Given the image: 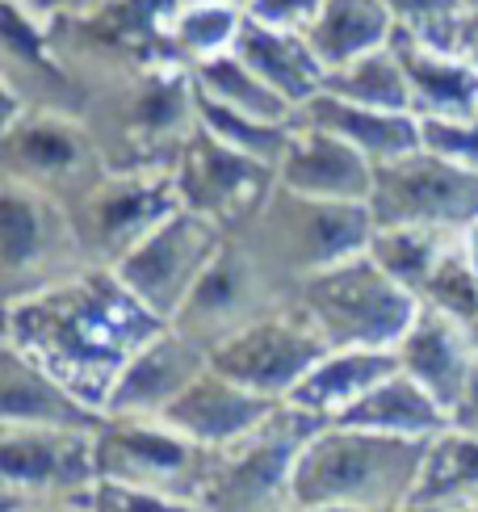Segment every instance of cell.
<instances>
[{
	"label": "cell",
	"mask_w": 478,
	"mask_h": 512,
	"mask_svg": "<svg viewBox=\"0 0 478 512\" xmlns=\"http://www.w3.org/2000/svg\"><path fill=\"white\" fill-rule=\"evenodd\" d=\"M332 345L315 328V319L298 298H281L277 307L265 315H256L252 324L231 332L227 340L210 349V366L231 374L244 387L269 395L277 403H286L290 391L311 374L315 361L328 353Z\"/></svg>",
	"instance_id": "cell-11"
},
{
	"label": "cell",
	"mask_w": 478,
	"mask_h": 512,
	"mask_svg": "<svg viewBox=\"0 0 478 512\" xmlns=\"http://www.w3.org/2000/svg\"><path fill=\"white\" fill-rule=\"evenodd\" d=\"M470 336H474V349H478V319H474V324H470Z\"/></svg>",
	"instance_id": "cell-45"
},
{
	"label": "cell",
	"mask_w": 478,
	"mask_h": 512,
	"mask_svg": "<svg viewBox=\"0 0 478 512\" xmlns=\"http://www.w3.org/2000/svg\"><path fill=\"white\" fill-rule=\"evenodd\" d=\"M323 68H340L374 47H386L395 34V13L386 9V0H323L311 26L302 30Z\"/></svg>",
	"instance_id": "cell-27"
},
{
	"label": "cell",
	"mask_w": 478,
	"mask_h": 512,
	"mask_svg": "<svg viewBox=\"0 0 478 512\" xmlns=\"http://www.w3.org/2000/svg\"><path fill=\"white\" fill-rule=\"evenodd\" d=\"M84 122L114 173H172L198 131V84L185 63L139 68L89 93Z\"/></svg>",
	"instance_id": "cell-2"
},
{
	"label": "cell",
	"mask_w": 478,
	"mask_h": 512,
	"mask_svg": "<svg viewBox=\"0 0 478 512\" xmlns=\"http://www.w3.org/2000/svg\"><path fill=\"white\" fill-rule=\"evenodd\" d=\"M323 0H248V17L256 21H269V26H281V30H307L311 17L319 13Z\"/></svg>",
	"instance_id": "cell-38"
},
{
	"label": "cell",
	"mask_w": 478,
	"mask_h": 512,
	"mask_svg": "<svg viewBox=\"0 0 478 512\" xmlns=\"http://www.w3.org/2000/svg\"><path fill=\"white\" fill-rule=\"evenodd\" d=\"M198 122L206 126L210 135H219L223 143L239 147V152H248L265 164H281L286 156V147L294 139V122H269V118H252V114H235L227 105L210 101L198 93Z\"/></svg>",
	"instance_id": "cell-33"
},
{
	"label": "cell",
	"mask_w": 478,
	"mask_h": 512,
	"mask_svg": "<svg viewBox=\"0 0 478 512\" xmlns=\"http://www.w3.org/2000/svg\"><path fill=\"white\" fill-rule=\"evenodd\" d=\"M0 181H5V194H0V290H5V303L51 290L93 265L68 206L21 181Z\"/></svg>",
	"instance_id": "cell-6"
},
{
	"label": "cell",
	"mask_w": 478,
	"mask_h": 512,
	"mask_svg": "<svg viewBox=\"0 0 478 512\" xmlns=\"http://www.w3.org/2000/svg\"><path fill=\"white\" fill-rule=\"evenodd\" d=\"M0 424H47V429L97 433L105 424V412L84 403L17 345H0Z\"/></svg>",
	"instance_id": "cell-21"
},
{
	"label": "cell",
	"mask_w": 478,
	"mask_h": 512,
	"mask_svg": "<svg viewBox=\"0 0 478 512\" xmlns=\"http://www.w3.org/2000/svg\"><path fill=\"white\" fill-rule=\"evenodd\" d=\"M420 303L458 315L462 324H474V319H478V277L470 269V256H466L462 236L445 248V256L437 261V269H432L428 286L420 294Z\"/></svg>",
	"instance_id": "cell-34"
},
{
	"label": "cell",
	"mask_w": 478,
	"mask_h": 512,
	"mask_svg": "<svg viewBox=\"0 0 478 512\" xmlns=\"http://www.w3.org/2000/svg\"><path fill=\"white\" fill-rule=\"evenodd\" d=\"M453 51H458L466 63H474V68H478V5L466 9L462 30H458V47H453Z\"/></svg>",
	"instance_id": "cell-41"
},
{
	"label": "cell",
	"mask_w": 478,
	"mask_h": 512,
	"mask_svg": "<svg viewBox=\"0 0 478 512\" xmlns=\"http://www.w3.org/2000/svg\"><path fill=\"white\" fill-rule=\"evenodd\" d=\"M239 5H248V0H239Z\"/></svg>",
	"instance_id": "cell-46"
},
{
	"label": "cell",
	"mask_w": 478,
	"mask_h": 512,
	"mask_svg": "<svg viewBox=\"0 0 478 512\" xmlns=\"http://www.w3.org/2000/svg\"><path fill=\"white\" fill-rule=\"evenodd\" d=\"M449 424H453V429H462V433H470V437H478V366H474V374L466 382L458 408L449 412Z\"/></svg>",
	"instance_id": "cell-40"
},
{
	"label": "cell",
	"mask_w": 478,
	"mask_h": 512,
	"mask_svg": "<svg viewBox=\"0 0 478 512\" xmlns=\"http://www.w3.org/2000/svg\"><path fill=\"white\" fill-rule=\"evenodd\" d=\"M160 328L164 319L151 315L105 265L5 303V345H17L101 412L122 366Z\"/></svg>",
	"instance_id": "cell-1"
},
{
	"label": "cell",
	"mask_w": 478,
	"mask_h": 512,
	"mask_svg": "<svg viewBox=\"0 0 478 512\" xmlns=\"http://www.w3.org/2000/svg\"><path fill=\"white\" fill-rule=\"evenodd\" d=\"M0 512H93V496H30V492H0Z\"/></svg>",
	"instance_id": "cell-39"
},
{
	"label": "cell",
	"mask_w": 478,
	"mask_h": 512,
	"mask_svg": "<svg viewBox=\"0 0 478 512\" xmlns=\"http://www.w3.org/2000/svg\"><path fill=\"white\" fill-rule=\"evenodd\" d=\"M395 370H399L395 349H328L311 366V374L290 391L286 403L315 416L319 424H332L340 412H349L365 391H374Z\"/></svg>",
	"instance_id": "cell-25"
},
{
	"label": "cell",
	"mask_w": 478,
	"mask_h": 512,
	"mask_svg": "<svg viewBox=\"0 0 478 512\" xmlns=\"http://www.w3.org/2000/svg\"><path fill=\"white\" fill-rule=\"evenodd\" d=\"M13 5H21L34 21H42L47 26L51 17H59L63 9H76V5H84V0H13Z\"/></svg>",
	"instance_id": "cell-42"
},
{
	"label": "cell",
	"mask_w": 478,
	"mask_h": 512,
	"mask_svg": "<svg viewBox=\"0 0 478 512\" xmlns=\"http://www.w3.org/2000/svg\"><path fill=\"white\" fill-rule=\"evenodd\" d=\"M231 51L265 84H273L294 110L315 93H323V80H328V68H323V59L315 55L302 30H281V26H269V21L244 17Z\"/></svg>",
	"instance_id": "cell-23"
},
{
	"label": "cell",
	"mask_w": 478,
	"mask_h": 512,
	"mask_svg": "<svg viewBox=\"0 0 478 512\" xmlns=\"http://www.w3.org/2000/svg\"><path fill=\"white\" fill-rule=\"evenodd\" d=\"M93 512H210V508L198 504V500H181V496L147 492V487L97 479V487H93Z\"/></svg>",
	"instance_id": "cell-36"
},
{
	"label": "cell",
	"mask_w": 478,
	"mask_h": 512,
	"mask_svg": "<svg viewBox=\"0 0 478 512\" xmlns=\"http://www.w3.org/2000/svg\"><path fill=\"white\" fill-rule=\"evenodd\" d=\"M193 84L198 93L227 105L235 114H252V118H269V122H294V105L281 97L273 84L260 80L235 51H223L214 59L193 63Z\"/></svg>",
	"instance_id": "cell-29"
},
{
	"label": "cell",
	"mask_w": 478,
	"mask_h": 512,
	"mask_svg": "<svg viewBox=\"0 0 478 512\" xmlns=\"http://www.w3.org/2000/svg\"><path fill=\"white\" fill-rule=\"evenodd\" d=\"M219 450L185 437L160 416H105L97 429V479L206 500Z\"/></svg>",
	"instance_id": "cell-8"
},
{
	"label": "cell",
	"mask_w": 478,
	"mask_h": 512,
	"mask_svg": "<svg viewBox=\"0 0 478 512\" xmlns=\"http://www.w3.org/2000/svg\"><path fill=\"white\" fill-rule=\"evenodd\" d=\"M223 240H227V231L219 223H210L198 210L181 206L177 215H168L143 244L130 248L114 265V273L151 315H160L164 324H172L177 311L189 303L193 286H198L202 273L210 269V261L219 256Z\"/></svg>",
	"instance_id": "cell-12"
},
{
	"label": "cell",
	"mask_w": 478,
	"mask_h": 512,
	"mask_svg": "<svg viewBox=\"0 0 478 512\" xmlns=\"http://www.w3.org/2000/svg\"><path fill=\"white\" fill-rule=\"evenodd\" d=\"M424 458V437L374 433L357 429V424H323L294 462L290 504L403 512L420 483Z\"/></svg>",
	"instance_id": "cell-3"
},
{
	"label": "cell",
	"mask_w": 478,
	"mask_h": 512,
	"mask_svg": "<svg viewBox=\"0 0 478 512\" xmlns=\"http://www.w3.org/2000/svg\"><path fill=\"white\" fill-rule=\"evenodd\" d=\"M378 227H445L466 231L478 223V168H466L441 152L416 147L407 156L374 164L369 194Z\"/></svg>",
	"instance_id": "cell-10"
},
{
	"label": "cell",
	"mask_w": 478,
	"mask_h": 512,
	"mask_svg": "<svg viewBox=\"0 0 478 512\" xmlns=\"http://www.w3.org/2000/svg\"><path fill=\"white\" fill-rule=\"evenodd\" d=\"M407 84H411V114L416 118H478V68L458 51L428 47L416 34L395 26L390 34Z\"/></svg>",
	"instance_id": "cell-22"
},
{
	"label": "cell",
	"mask_w": 478,
	"mask_h": 512,
	"mask_svg": "<svg viewBox=\"0 0 478 512\" xmlns=\"http://www.w3.org/2000/svg\"><path fill=\"white\" fill-rule=\"evenodd\" d=\"M298 122H311L319 131H332L344 143H353L357 152H365L374 164L395 160L424 147L420 139V118L416 114H390V110H369V105L344 101L336 93H315L311 101H302L294 110Z\"/></svg>",
	"instance_id": "cell-24"
},
{
	"label": "cell",
	"mask_w": 478,
	"mask_h": 512,
	"mask_svg": "<svg viewBox=\"0 0 478 512\" xmlns=\"http://www.w3.org/2000/svg\"><path fill=\"white\" fill-rule=\"evenodd\" d=\"M323 89L344 97V101L369 105V110L411 114V84H407V72H403V63H399L390 42L332 68L328 80H323Z\"/></svg>",
	"instance_id": "cell-31"
},
{
	"label": "cell",
	"mask_w": 478,
	"mask_h": 512,
	"mask_svg": "<svg viewBox=\"0 0 478 512\" xmlns=\"http://www.w3.org/2000/svg\"><path fill=\"white\" fill-rule=\"evenodd\" d=\"M332 424H357V429H374V433L432 441L437 433L449 429V412L441 408V399L424 391L411 374L395 370V374H386L374 391H365L349 412H340Z\"/></svg>",
	"instance_id": "cell-26"
},
{
	"label": "cell",
	"mask_w": 478,
	"mask_h": 512,
	"mask_svg": "<svg viewBox=\"0 0 478 512\" xmlns=\"http://www.w3.org/2000/svg\"><path fill=\"white\" fill-rule=\"evenodd\" d=\"M420 139L428 152L478 168V118H420Z\"/></svg>",
	"instance_id": "cell-37"
},
{
	"label": "cell",
	"mask_w": 478,
	"mask_h": 512,
	"mask_svg": "<svg viewBox=\"0 0 478 512\" xmlns=\"http://www.w3.org/2000/svg\"><path fill=\"white\" fill-rule=\"evenodd\" d=\"M458 236L462 231H445V227H378L365 252L374 256L395 282H403L411 294L420 298L432 269H437L445 248Z\"/></svg>",
	"instance_id": "cell-32"
},
{
	"label": "cell",
	"mask_w": 478,
	"mask_h": 512,
	"mask_svg": "<svg viewBox=\"0 0 478 512\" xmlns=\"http://www.w3.org/2000/svg\"><path fill=\"white\" fill-rule=\"evenodd\" d=\"M470 5H478V0H470Z\"/></svg>",
	"instance_id": "cell-47"
},
{
	"label": "cell",
	"mask_w": 478,
	"mask_h": 512,
	"mask_svg": "<svg viewBox=\"0 0 478 512\" xmlns=\"http://www.w3.org/2000/svg\"><path fill=\"white\" fill-rule=\"evenodd\" d=\"M395 357H399V370L416 378L424 391L437 395L445 412L458 408L466 382L478 366L470 324L428 303H420V315L411 319V328L395 345Z\"/></svg>",
	"instance_id": "cell-19"
},
{
	"label": "cell",
	"mask_w": 478,
	"mask_h": 512,
	"mask_svg": "<svg viewBox=\"0 0 478 512\" xmlns=\"http://www.w3.org/2000/svg\"><path fill=\"white\" fill-rule=\"evenodd\" d=\"M294 298L307 307L332 349H395L420 315V298L369 252L302 277Z\"/></svg>",
	"instance_id": "cell-5"
},
{
	"label": "cell",
	"mask_w": 478,
	"mask_h": 512,
	"mask_svg": "<svg viewBox=\"0 0 478 512\" xmlns=\"http://www.w3.org/2000/svg\"><path fill=\"white\" fill-rule=\"evenodd\" d=\"M462 244H466V256H470V269H474V277H478V223H470V227L462 231Z\"/></svg>",
	"instance_id": "cell-43"
},
{
	"label": "cell",
	"mask_w": 478,
	"mask_h": 512,
	"mask_svg": "<svg viewBox=\"0 0 478 512\" xmlns=\"http://www.w3.org/2000/svg\"><path fill=\"white\" fill-rule=\"evenodd\" d=\"M315 429H323L315 416L281 403L260 429L219 450L202 504L210 512H286L294 462Z\"/></svg>",
	"instance_id": "cell-7"
},
{
	"label": "cell",
	"mask_w": 478,
	"mask_h": 512,
	"mask_svg": "<svg viewBox=\"0 0 478 512\" xmlns=\"http://www.w3.org/2000/svg\"><path fill=\"white\" fill-rule=\"evenodd\" d=\"M277 181L307 198L369 202L374 194V160L332 131L294 118V139L277 164Z\"/></svg>",
	"instance_id": "cell-20"
},
{
	"label": "cell",
	"mask_w": 478,
	"mask_h": 512,
	"mask_svg": "<svg viewBox=\"0 0 478 512\" xmlns=\"http://www.w3.org/2000/svg\"><path fill=\"white\" fill-rule=\"evenodd\" d=\"M478 500V437L449 429L428 441V458L403 512H441L453 504Z\"/></svg>",
	"instance_id": "cell-28"
},
{
	"label": "cell",
	"mask_w": 478,
	"mask_h": 512,
	"mask_svg": "<svg viewBox=\"0 0 478 512\" xmlns=\"http://www.w3.org/2000/svg\"><path fill=\"white\" fill-rule=\"evenodd\" d=\"M177 194L185 210H198L210 223H219L227 236L244 227L277 185V168L256 160L239 147L223 143L198 122V131L181 147V160L172 168Z\"/></svg>",
	"instance_id": "cell-14"
},
{
	"label": "cell",
	"mask_w": 478,
	"mask_h": 512,
	"mask_svg": "<svg viewBox=\"0 0 478 512\" xmlns=\"http://www.w3.org/2000/svg\"><path fill=\"white\" fill-rule=\"evenodd\" d=\"M97 487V433L0 424V492L80 496Z\"/></svg>",
	"instance_id": "cell-16"
},
{
	"label": "cell",
	"mask_w": 478,
	"mask_h": 512,
	"mask_svg": "<svg viewBox=\"0 0 478 512\" xmlns=\"http://www.w3.org/2000/svg\"><path fill=\"white\" fill-rule=\"evenodd\" d=\"M0 177L76 206L105 177V160L80 114L26 110L0 122Z\"/></svg>",
	"instance_id": "cell-9"
},
{
	"label": "cell",
	"mask_w": 478,
	"mask_h": 512,
	"mask_svg": "<svg viewBox=\"0 0 478 512\" xmlns=\"http://www.w3.org/2000/svg\"><path fill=\"white\" fill-rule=\"evenodd\" d=\"M374 231L378 223H374L369 202L307 198L277 181L265 206L239 231H231V236L244 240L256 261L294 294L302 277L332 269L340 261H349V256L365 252Z\"/></svg>",
	"instance_id": "cell-4"
},
{
	"label": "cell",
	"mask_w": 478,
	"mask_h": 512,
	"mask_svg": "<svg viewBox=\"0 0 478 512\" xmlns=\"http://www.w3.org/2000/svg\"><path fill=\"white\" fill-rule=\"evenodd\" d=\"M206 366H210V349L189 340L181 328L164 324L122 366L110 399H105V416H164L168 403Z\"/></svg>",
	"instance_id": "cell-17"
},
{
	"label": "cell",
	"mask_w": 478,
	"mask_h": 512,
	"mask_svg": "<svg viewBox=\"0 0 478 512\" xmlns=\"http://www.w3.org/2000/svg\"><path fill=\"white\" fill-rule=\"evenodd\" d=\"M281 298H290V290L256 261L244 240L227 236L219 256L202 273V282L193 286L189 303L177 311L172 328H181L189 340H198L202 349H214L219 340L252 324L256 315H265L277 307Z\"/></svg>",
	"instance_id": "cell-15"
},
{
	"label": "cell",
	"mask_w": 478,
	"mask_h": 512,
	"mask_svg": "<svg viewBox=\"0 0 478 512\" xmlns=\"http://www.w3.org/2000/svg\"><path fill=\"white\" fill-rule=\"evenodd\" d=\"M386 9L395 13V26L416 34L428 47L453 51L458 47L462 17L470 9V0H386Z\"/></svg>",
	"instance_id": "cell-35"
},
{
	"label": "cell",
	"mask_w": 478,
	"mask_h": 512,
	"mask_svg": "<svg viewBox=\"0 0 478 512\" xmlns=\"http://www.w3.org/2000/svg\"><path fill=\"white\" fill-rule=\"evenodd\" d=\"M244 17H248V9L239 5V0H181V5L164 17V34L172 42V51L193 68V63L231 51Z\"/></svg>",
	"instance_id": "cell-30"
},
{
	"label": "cell",
	"mask_w": 478,
	"mask_h": 512,
	"mask_svg": "<svg viewBox=\"0 0 478 512\" xmlns=\"http://www.w3.org/2000/svg\"><path fill=\"white\" fill-rule=\"evenodd\" d=\"M286 512H374V508H336V504H290Z\"/></svg>",
	"instance_id": "cell-44"
},
{
	"label": "cell",
	"mask_w": 478,
	"mask_h": 512,
	"mask_svg": "<svg viewBox=\"0 0 478 512\" xmlns=\"http://www.w3.org/2000/svg\"><path fill=\"white\" fill-rule=\"evenodd\" d=\"M177 210L181 194L172 173H114V168H105V177L76 206H68V215L89 261L114 269L130 248L143 244Z\"/></svg>",
	"instance_id": "cell-13"
},
{
	"label": "cell",
	"mask_w": 478,
	"mask_h": 512,
	"mask_svg": "<svg viewBox=\"0 0 478 512\" xmlns=\"http://www.w3.org/2000/svg\"><path fill=\"white\" fill-rule=\"evenodd\" d=\"M277 408H281L277 399L244 387V382H235L223 370L206 366L177 399L168 403V412L160 420H168L172 429H181L185 437L210 445V450H223V445L260 429Z\"/></svg>",
	"instance_id": "cell-18"
}]
</instances>
